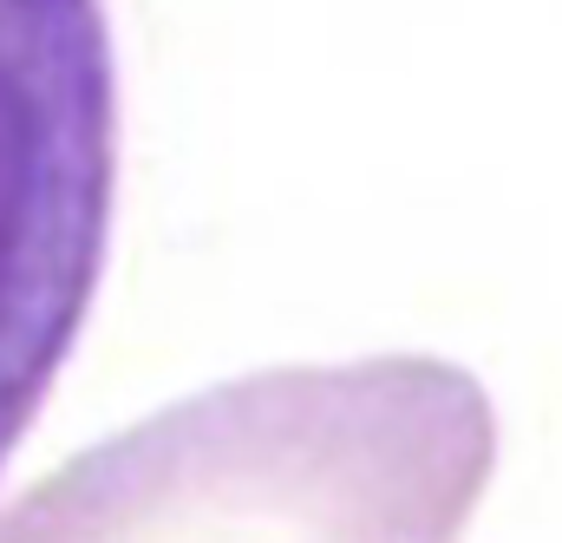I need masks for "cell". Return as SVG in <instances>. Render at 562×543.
<instances>
[{
  "mask_svg": "<svg viewBox=\"0 0 562 543\" xmlns=\"http://www.w3.org/2000/svg\"><path fill=\"white\" fill-rule=\"evenodd\" d=\"M497 407L431 354L210 387L79 452L0 511V543H458Z\"/></svg>",
  "mask_w": 562,
  "mask_h": 543,
  "instance_id": "obj_1",
  "label": "cell"
},
{
  "mask_svg": "<svg viewBox=\"0 0 562 543\" xmlns=\"http://www.w3.org/2000/svg\"><path fill=\"white\" fill-rule=\"evenodd\" d=\"M119 203L105 0H0V472L92 314Z\"/></svg>",
  "mask_w": 562,
  "mask_h": 543,
  "instance_id": "obj_2",
  "label": "cell"
}]
</instances>
